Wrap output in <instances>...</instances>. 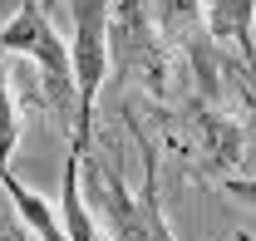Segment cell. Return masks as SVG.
<instances>
[{
  "instance_id": "obj_7",
  "label": "cell",
  "mask_w": 256,
  "mask_h": 241,
  "mask_svg": "<svg viewBox=\"0 0 256 241\" xmlns=\"http://www.w3.org/2000/svg\"><path fill=\"white\" fill-rule=\"evenodd\" d=\"M15 143H20V98H15V89H10L5 54H0V172L10 168V158H15Z\"/></svg>"
},
{
  "instance_id": "obj_10",
  "label": "cell",
  "mask_w": 256,
  "mask_h": 241,
  "mask_svg": "<svg viewBox=\"0 0 256 241\" xmlns=\"http://www.w3.org/2000/svg\"><path fill=\"white\" fill-rule=\"evenodd\" d=\"M54 5H60V0H40V10H44V15H54Z\"/></svg>"
},
{
  "instance_id": "obj_8",
  "label": "cell",
  "mask_w": 256,
  "mask_h": 241,
  "mask_svg": "<svg viewBox=\"0 0 256 241\" xmlns=\"http://www.w3.org/2000/svg\"><path fill=\"white\" fill-rule=\"evenodd\" d=\"M0 241H40L30 226L20 222V212H15L10 197H5V187H0Z\"/></svg>"
},
{
  "instance_id": "obj_6",
  "label": "cell",
  "mask_w": 256,
  "mask_h": 241,
  "mask_svg": "<svg viewBox=\"0 0 256 241\" xmlns=\"http://www.w3.org/2000/svg\"><path fill=\"white\" fill-rule=\"evenodd\" d=\"M202 20L212 44H222L246 74H256V0H202Z\"/></svg>"
},
{
  "instance_id": "obj_1",
  "label": "cell",
  "mask_w": 256,
  "mask_h": 241,
  "mask_svg": "<svg viewBox=\"0 0 256 241\" xmlns=\"http://www.w3.org/2000/svg\"><path fill=\"white\" fill-rule=\"evenodd\" d=\"M128 133H133L138 158H143L138 187H128L114 168V158L89 143L79 152V192H84V202H89V212L108 241H178L168 226V212L158 202V143L148 138L138 108H128Z\"/></svg>"
},
{
  "instance_id": "obj_9",
  "label": "cell",
  "mask_w": 256,
  "mask_h": 241,
  "mask_svg": "<svg viewBox=\"0 0 256 241\" xmlns=\"http://www.w3.org/2000/svg\"><path fill=\"white\" fill-rule=\"evenodd\" d=\"M217 187H222L226 197H236V202H246V207H256V178H236V172H232V178H222Z\"/></svg>"
},
{
  "instance_id": "obj_2",
  "label": "cell",
  "mask_w": 256,
  "mask_h": 241,
  "mask_svg": "<svg viewBox=\"0 0 256 241\" xmlns=\"http://www.w3.org/2000/svg\"><path fill=\"white\" fill-rule=\"evenodd\" d=\"M153 108V123L162 133V148L172 158H182L197 178L222 182L236 172L242 162V114L226 108V104H212L202 94H188L178 104H148Z\"/></svg>"
},
{
  "instance_id": "obj_3",
  "label": "cell",
  "mask_w": 256,
  "mask_h": 241,
  "mask_svg": "<svg viewBox=\"0 0 256 241\" xmlns=\"http://www.w3.org/2000/svg\"><path fill=\"white\" fill-rule=\"evenodd\" d=\"M0 54H20L40 64V98L54 114V128L74 138L79 123V94H74V69H69V40L54 30V20L40 10V0H20V10L0 25Z\"/></svg>"
},
{
  "instance_id": "obj_4",
  "label": "cell",
  "mask_w": 256,
  "mask_h": 241,
  "mask_svg": "<svg viewBox=\"0 0 256 241\" xmlns=\"http://www.w3.org/2000/svg\"><path fill=\"white\" fill-rule=\"evenodd\" d=\"M108 74L118 84H138L148 104H162L172 94L178 60L168 54L148 0H114L108 5Z\"/></svg>"
},
{
  "instance_id": "obj_5",
  "label": "cell",
  "mask_w": 256,
  "mask_h": 241,
  "mask_svg": "<svg viewBox=\"0 0 256 241\" xmlns=\"http://www.w3.org/2000/svg\"><path fill=\"white\" fill-rule=\"evenodd\" d=\"M108 5L114 0H69V69L79 94V123H74V152L94 143L98 89L108 79Z\"/></svg>"
},
{
  "instance_id": "obj_11",
  "label": "cell",
  "mask_w": 256,
  "mask_h": 241,
  "mask_svg": "<svg viewBox=\"0 0 256 241\" xmlns=\"http://www.w3.org/2000/svg\"><path fill=\"white\" fill-rule=\"evenodd\" d=\"M236 241H252V236H246V232H236Z\"/></svg>"
}]
</instances>
